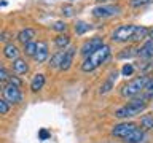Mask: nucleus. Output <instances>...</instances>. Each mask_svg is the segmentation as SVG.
Listing matches in <instances>:
<instances>
[{
	"mask_svg": "<svg viewBox=\"0 0 153 143\" xmlns=\"http://www.w3.org/2000/svg\"><path fill=\"white\" fill-rule=\"evenodd\" d=\"M110 51L112 49H110L108 45H102L100 48H97V49L93 51L89 56H86V59L83 60V64H81V70H83L85 73L96 70L97 67H100L105 60L108 59Z\"/></svg>",
	"mask_w": 153,
	"mask_h": 143,
	"instance_id": "f257e3e1",
	"label": "nucleus"
},
{
	"mask_svg": "<svg viewBox=\"0 0 153 143\" xmlns=\"http://www.w3.org/2000/svg\"><path fill=\"white\" fill-rule=\"evenodd\" d=\"M148 80H150L148 76L142 75V76H137V78L128 81V83L121 88V95L123 97H136L137 94H140L142 91L145 89Z\"/></svg>",
	"mask_w": 153,
	"mask_h": 143,
	"instance_id": "f03ea898",
	"label": "nucleus"
},
{
	"mask_svg": "<svg viewBox=\"0 0 153 143\" xmlns=\"http://www.w3.org/2000/svg\"><path fill=\"white\" fill-rule=\"evenodd\" d=\"M145 108H147V103H145V100H143V99H140V100H132V102H129L128 105H124V107L118 108L117 113H115V116L120 118V119L132 118V116L140 114Z\"/></svg>",
	"mask_w": 153,
	"mask_h": 143,
	"instance_id": "7ed1b4c3",
	"label": "nucleus"
},
{
	"mask_svg": "<svg viewBox=\"0 0 153 143\" xmlns=\"http://www.w3.org/2000/svg\"><path fill=\"white\" fill-rule=\"evenodd\" d=\"M136 29H137V26H134V24H123V26L117 27L112 32V40L117 43H124V41L132 40Z\"/></svg>",
	"mask_w": 153,
	"mask_h": 143,
	"instance_id": "20e7f679",
	"label": "nucleus"
},
{
	"mask_svg": "<svg viewBox=\"0 0 153 143\" xmlns=\"http://www.w3.org/2000/svg\"><path fill=\"white\" fill-rule=\"evenodd\" d=\"M121 13V8L118 5H100V7H96L93 10V16L104 19V18H112L115 14Z\"/></svg>",
	"mask_w": 153,
	"mask_h": 143,
	"instance_id": "39448f33",
	"label": "nucleus"
},
{
	"mask_svg": "<svg viewBox=\"0 0 153 143\" xmlns=\"http://www.w3.org/2000/svg\"><path fill=\"white\" fill-rule=\"evenodd\" d=\"M3 94H5V100H7L8 103H19L22 100L21 89H19V86H16V84L8 83V86L3 89Z\"/></svg>",
	"mask_w": 153,
	"mask_h": 143,
	"instance_id": "423d86ee",
	"label": "nucleus"
},
{
	"mask_svg": "<svg viewBox=\"0 0 153 143\" xmlns=\"http://www.w3.org/2000/svg\"><path fill=\"white\" fill-rule=\"evenodd\" d=\"M136 127H137V126H136L134 122H121V124H117V126L112 129V135L118 137V138H124V137H128Z\"/></svg>",
	"mask_w": 153,
	"mask_h": 143,
	"instance_id": "0eeeda50",
	"label": "nucleus"
},
{
	"mask_svg": "<svg viewBox=\"0 0 153 143\" xmlns=\"http://www.w3.org/2000/svg\"><path fill=\"white\" fill-rule=\"evenodd\" d=\"M104 45V41H102V38L100 37H93V38H89L88 41L85 43L83 46H81V56H89L93 51H96L97 48H100Z\"/></svg>",
	"mask_w": 153,
	"mask_h": 143,
	"instance_id": "6e6552de",
	"label": "nucleus"
},
{
	"mask_svg": "<svg viewBox=\"0 0 153 143\" xmlns=\"http://www.w3.org/2000/svg\"><path fill=\"white\" fill-rule=\"evenodd\" d=\"M75 48L74 46H70V48H67L65 52H64V59H62V64L59 67V70L62 72H67L72 67V64H74V57H75Z\"/></svg>",
	"mask_w": 153,
	"mask_h": 143,
	"instance_id": "1a4fd4ad",
	"label": "nucleus"
},
{
	"mask_svg": "<svg viewBox=\"0 0 153 143\" xmlns=\"http://www.w3.org/2000/svg\"><path fill=\"white\" fill-rule=\"evenodd\" d=\"M123 140H124V143H143L145 142V132H143V129L136 127L128 137H124Z\"/></svg>",
	"mask_w": 153,
	"mask_h": 143,
	"instance_id": "9d476101",
	"label": "nucleus"
},
{
	"mask_svg": "<svg viewBox=\"0 0 153 143\" xmlns=\"http://www.w3.org/2000/svg\"><path fill=\"white\" fill-rule=\"evenodd\" d=\"M48 45L45 41H40L37 45V51H35V54H33V60L38 62V64H42V62H45L48 59Z\"/></svg>",
	"mask_w": 153,
	"mask_h": 143,
	"instance_id": "9b49d317",
	"label": "nucleus"
},
{
	"mask_svg": "<svg viewBox=\"0 0 153 143\" xmlns=\"http://www.w3.org/2000/svg\"><path fill=\"white\" fill-rule=\"evenodd\" d=\"M32 38H35V30H33V29H22V30L18 33V41H21L22 45L32 41Z\"/></svg>",
	"mask_w": 153,
	"mask_h": 143,
	"instance_id": "f8f14e48",
	"label": "nucleus"
},
{
	"mask_svg": "<svg viewBox=\"0 0 153 143\" xmlns=\"http://www.w3.org/2000/svg\"><path fill=\"white\" fill-rule=\"evenodd\" d=\"M3 56L7 57V59H18V56H19V49H18V46L16 45H13V43H8V45H5L3 48Z\"/></svg>",
	"mask_w": 153,
	"mask_h": 143,
	"instance_id": "ddd939ff",
	"label": "nucleus"
},
{
	"mask_svg": "<svg viewBox=\"0 0 153 143\" xmlns=\"http://www.w3.org/2000/svg\"><path fill=\"white\" fill-rule=\"evenodd\" d=\"M13 70H14V73H18V75H24L29 72V65H27L26 60H22L18 57V59L13 60Z\"/></svg>",
	"mask_w": 153,
	"mask_h": 143,
	"instance_id": "4468645a",
	"label": "nucleus"
},
{
	"mask_svg": "<svg viewBox=\"0 0 153 143\" xmlns=\"http://www.w3.org/2000/svg\"><path fill=\"white\" fill-rule=\"evenodd\" d=\"M43 86H45V75L37 73L35 76H33L32 83H30V91H33V92H38L40 89H43Z\"/></svg>",
	"mask_w": 153,
	"mask_h": 143,
	"instance_id": "2eb2a0df",
	"label": "nucleus"
},
{
	"mask_svg": "<svg viewBox=\"0 0 153 143\" xmlns=\"http://www.w3.org/2000/svg\"><path fill=\"white\" fill-rule=\"evenodd\" d=\"M117 76H118V73L117 72H112V73L108 75V78H107V81L100 86V94H107L110 89L113 88V84H115V81H117Z\"/></svg>",
	"mask_w": 153,
	"mask_h": 143,
	"instance_id": "dca6fc26",
	"label": "nucleus"
},
{
	"mask_svg": "<svg viewBox=\"0 0 153 143\" xmlns=\"http://www.w3.org/2000/svg\"><path fill=\"white\" fill-rule=\"evenodd\" d=\"M137 54L140 56L142 59H150V57H153V41L145 43V45L137 51Z\"/></svg>",
	"mask_w": 153,
	"mask_h": 143,
	"instance_id": "f3484780",
	"label": "nucleus"
},
{
	"mask_svg": "<svg viewBox=\"0 0 153 143\" xmlns=\"http://www.w3.org/2000/svg\"><path fill=\"white\" fill-rule=\"evenodd\" d=\"M64 52L65 49H62V51H57L54 56H51V59H50V69H59L61 64H62V59H64Z\"/></svg>",
	"mask_w": 153,
	"mask_h": 143,
	"instance_id": "a211bd4d",
	"label": "nucleus"
},
{
	"mask_svg": "<svg viewBox=\"0 0 153 143\" xmlns=\"http://www.w3.org/2000/svg\"><path fill=\"white\" fill-rule=\"evenodd\" d=\"M69 43H70L69 35H57L54 38V45H56V48H59V49H65V48L69 46Z\"/></svg>",
	"mask_w": 153,
	"mask_h": 143,
	"instance_id": "6ab92c4d",
	"label": "nucleus"
},
{
	"mask_svg": "<svg viewBox=\"0 0 153 143\" xmlns=\"http://www.w3.org/2000/svg\"><path fill=\"white\" fill-rule=\"evenodd\" d=\"M148 33H150V30H148L147 27L143 26H137L136 32H134V37H132V41H139V40H143Z\"/></svg>",
	"mask_w": 153,
	"mask_h": 143,
	"instance_id": "aec40b11",
	"label": "nucleus"
},
{
	"mask_svg": "<svg viewBox=\"0 0 153 143\" xmlns=\"http://www.w3.org/2000/svg\"><path fill=\"white\" fill-rule=\"evenodd\" d=\"M140 126L143 130H152L153 129V114H145L140 119Z\"/></svg>",
	"mask_w": 153,
	"mask_h": 143,
	"instance_id": "412c9836",
	"label": "nucleus"
},
{
	"mask_svg": "<svg viewBox=\"0 0 153 143\" xmlns=\"http://www.w3.org/2000/svg\"><path fill=\"white\" fill-rule=\"evenodd\" d=\"M88 30H91V24L85 22V21H78L75 24V32L78 33V35H83V33H86Z\"/></svg>",
	"mask_w": 153,
	"mask_h": 143,
	"instance_id": "4be33fe9",
	"label": "nucleus"
},
{
	"mask_svg": "<svg viewBox=\"0 0 153 143\" xmlns=\"http://www.w3.org/2000/svg\"><path fill=\"white\" fill-rule=\"evenodd\" d=\"M35 51H37V43H33V41H29L24 45V54L26 56H30L33 57V54H35Z\"/></svg>",
	"mask_w": 153,
	"mask_h": 143,
	"instance_id": "5701e85b",
	"label": "nucleus"
},
{
	"mask_svg": "<svg viewBox=\"0 0 153 143\" xmlns=\"http://www.w3.org/2000/svg\"><path fill=\"white\" fill-rule=\"evenodd\" d=\"M137 52L134 48H128V49H123V52H120L118 54V59H131L132 56H136Z\"/></svg>",
	"mask_w": 153,
	"mask_h": 143,
	"instance_id": "b1692460",
	"label": "nucleus"
},
{
	"mask_svg": "<svg viewBox=\"0 0 153 143\" xmlns=\"http://www.w3.org/2000/svg\"><path fill=\"white\" fill-rule=\"evenodd\" d=\"M53 30H56V32H65L67 30V24L64 21H56L54 24H53Z\"/></svg>",
	"mask_w": 153,
	"mask_h": 143,
	"instance_id": "393cba45",
	"label": "nucleus"
},
{
	"mask_svg": "<svg viewBox=\"0 0 153 143\" xmlns=\"http://www.w3.org/2000/svg\"><path fill=\"white\" fill-rule=\"evenodd\" d=\"M153 0H131V7H134V8H139V7H145V5H148V3H152Z\"/></svg>",
	"mask_w": 153,
	"mask_h": 143,
	"instance_id": "a878e982",
	"label": "nucleus"
},
{
	"mask_svg": "<svg viewBox=\"0 0 153 143\" xmlns=\"http://www.w3.org/2000/svg\"><path fill=\"white\" fill-rule=\"evenodd\" d=\"M121 73H123L124 76H131V75L134 73V65H132V64H124Z\"/></svg>",
	"mask_w": 153,
	"mask_h": 143,
	"instance_id": "bb28decb",
	"label": "nucleus"
},
{
	"mask_svg": "<svg viewBox=\"0 0 153 143\" xmlns=\"http://www.w3.org/2000/svg\"><path fill=\"white\" fill-rule=\"evenodd\" d=\"M8 111H10V103L7 100L0 99V114H7Z\"/></svg>",
	"mask_w": 153,
	"mask_h": 143,
	"instance_id": "cd10ccee",
	"label": "nucleus"
},
{
	"mask_svg": "<svg viewBox=\"0 0 153 143\" xmlns=\"http://www.w3.org/2000/svg\"><path fill=\"white\" fill-rule=\"evenodd\" d=\"M8 80H10V73L3 65H0V81H8Z\"/></svg>",
	"mask_w": 153,
	"mask_h": 143,
	"instance_id": "c85d7f7f",
	"label": "nucleus"
},
{
	"mask_svg": "<svg viewBox=\"0 0 153 143\" xmlns=\"http://www.w3.org/2000/svg\"><path fill=\"white\" fill-rule=\"evenodd\" d=\"M62 13H64L65 16H74L75 10H74V7H69V5H65V7H62Z\"/></svg>",
	"mask_w": 153,
	"mask_h": 143,
	"instance_id": "c756f323",
	"label": "nucleus"
},
{
	"mask_svg": "<svg viewBox=\"0 0 153 143\" xmlns=\"http://www.w3.org/2000/svg\"><path fill=\"white\" fill-rule=\"evenodd\" d=\"M8 83H11V84H16V86H21V84H22V81L19 80V78H16V76H10Z\"/></svg>",
	"mask_w": 153,
	"mask_h": 143,
	"instance_id": "7c9ffc66",
	"label": "nucleus"
},
{
	"mask_svg": "<svg viewBox=\"0 0 153 143\" xmlns=\"http://www.w3.org/2000/svg\"><path fill=\"white\" fill-rule=\"evenodd\" d=\"M38 137H40V138H42V140H46V138H48V137H50V133H48V132L45 130V129H42V130H40V132H38Z\"/></svg>",
	"mask_w": 153,
	"mask_h": 143,
	"instance_id": "2f4dec72",
	"label": "nucleus"
},
{
	"mask_svg": "<svg viewBox=\"0 0 153 143\" xmlns=\"http://www.w3.org/2000/svg\"><path fill=\"white\" fill-rule=\"evenodd\" d=\"M145 91L147 92H153V80H148V83H147V86H145Z\"/></svg>",
	"mask_w": 153,
	"mask_h": 143,
	"instance_id": "473e14b6",
	"label": "nucleus"
},
{
	"mask_svg": "<svg viewBox=\"0 0 153 143\" xmlns=\"http://www.w3.org/2000/svg\"><path fill=\"white\" fill-rule=\"evenodd\" d=\"M97 3H102V2H108V0H96Z\"/></svg>",
	"mask_w": 153,
	"mask_h": 143,
	"instance_id": "72a5a7b5",
	"label": "nucleus"
},
{
	"mask_svg": "<svg viewBox=\"0 0 153 143\" xmlns=\"http://www.w3.org/2000/svg\"><path fill=\"white\" fill-rule=\"evenodd\" d=\"M148 35H150V38H153V30H150V33H148Z\"/></svg>",
	"mask_w": 153,
	"mask_h": 143,
	"instance_id": "f704fd0d",
	"label": "nucleus"
},
{
	"mask_svg": "<svg viewBox=\"0 0 153 143\" xmlns=\"http://www.w3.org/2000/svg\"><path fill=\"white\" fill-rule=\"evenodd\" d=\"M0 89H2V81H0Z\"/></svg>",
	"mask_w": 153,
	"mask_h": 143,
	"instance_id": "c9c22d12",
	"label": "nucleus"
}]
</instances>
